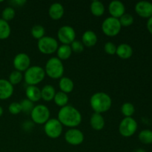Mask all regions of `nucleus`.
<instances>
[{"label":"nucleus","mask_w":152,"mask_h":152,"mask_svg":"<svg viewBox=\"0 0 152 152\" xmlns=\"http://www.w3.org/2000/svg\"><path fill=\"white\" fill-rule=\"evenodd\" d=\"M90 105L94 113H104L111 108L112 99L108 94L105 92H97L94 94L90 99Z\"/></svg>","instance_id":"obj_2"},{"label":"nucleus","mask_w":152,"mask_h":152,"mask_svg":"<svg viewBox=\"0 0 152 152\" xmlns=\"http://www.w3.org/2000/svg\"><path fill=\"white\" fill-rule=\"evenodd\" d=\"M116 54L123 59H128L132 56L133 54V49H132V46L126 44V43H123L120 44L117 47V51H116Z\"/></svg>","instance_id":"obj_20"},{"label":"nucleus","mask_w":152,"mask_h":152,"mask_svg":"<svg viewBox=\"0 0 152 152\" xmlns=\"http://www.w3.org/2000/svg\"><path fill=\"white\" fill-rule=\"evenodd\" d=\"M19 103H20L21 107H22V111H23L26 114H31V111H33L34 108V102H31V100L26 98V99H24L23 100L21 101Z\"/></svg>","instance_id":"obj_31"},{"label":"nucleus","mask_w":152,"mask_h":152,"mask_svg":"<svg viewBox=\"0 0 152 152\" xmlns=\"http://www.w3.org/2000/svg\"><path fill=\"white\" fill-rule=\"evenodd\" d=\"M13 2L19 6H23L24 4L26 3V1H25V0H22V1H13Z\"/></svg>","instance_id":"obj_38"},{"label":"nucleus","mask_w":152,"mask_h":152,"mask_svg":"<svg viewBox=\"0 0 152 152\" xmlns=\"http://www.w3.org/2000/svg\"><path fill=\"white\" fill-rule=\"evenodd\" d=\"M50 110L46 105L40 104L34 106L31 113V117L34 124L45 125L50 120Z\"/></svg>","instance_id":"obj_5"},{"label":"nucleus","mask_w":152,"mask_h":152,"mask_svg":"<svg viewBox=\"0 0 152 152\" xmlns=\"http://www.w3.org/2000/svg\"><path fill=\"white\" fill-rule=\"evenodd\" d=\"M65 140L71 145H80L84 141V134L80 129H70L65 134Z\"/></svg>","instance_id":"obj_11"},{"label":"nucleus","mask_w":152,"mask_h":152,"mask_svg":"<svg viewBox=\"0 0 152 152\" xmlns=\"http://www.w3.org/2000/svg\"><path fill=\"white\" fill-rule=\"evenodd\" d=\"M108 12L111 17L120 19L126 12V7L122 1L118 0H114L111 1L108 5Z\"/></svg>","instance_id":"obj_14"},{"label":"nucleus","mask_w":152,"mask_h":152,"mask_svg":"<svg viewBox=\"0 0 152 152\" xmlns=\"http://www.w3.org/2000/svg\"><path fill=\"white\" fill-rule=\"evenodd\" d=\"M13 64L16 71L25 72L31 67V59L27 53H19L15 56Z\"/></svg>","instance_id":"obj_12"},{"label":"nucleus","mask_w":152,"mask_h":152,"mask_svg":"<svg viewBox=\"0 0 152 152\" xmlns=\"http://www.w3.org/2000/svg\"><path fill=\"white\" fill-rule=\"evenodd\" d=\"M138 125L132 117H125L119 125V132L124 137H130L136 133Z\"/></svg>","instance_id":"obj_9"},{"label":"nucleus","mask_w":152,"mask_h":152,"mask_svg":"<svg viewBox=\"0 0 152 152\" xmlns=\"http://www.w3.org/2000/svg\"><path fill=\"white\" fill-rule=\"evenodd\" d=\"M13 86L7 80H0V99H7L13 95Z\"/></svg>","instance_id":"obj_15"},{"label":"nucleus","mask_w":152,"mask_h":152,"mask_svg":"<svg viewBox=\"0 0 152 152\" xmlns=\"http://www.w3.org/2000/svg\"><path fill=\"white\" fill-rule=\"evenodd\" d=\"M105 119L101 114L94 113L90 119V125L95 131H101L105 127Z\"/></svg>","instance_id":"obj_18"},{"label":"nucleus","mask_w":152,"mask_h":152,"mask_svg":"<svg viewBox=\"0 0 152 152\" xmlns=\"http://www.w3.org/2000/svg\"><path fill=\"white\" fill-rule=\"evenodd\" d=\"M104 50L107 54L114 55L116 54V51H117V46L114 43L111 42H108L104 45Z\"/></svg>","instance_id":"obj_36"},{"label":"nucleus","mask_w":152,"mask_h":152,"mask_svg":"<svg viewBox=\"0 0 152 152\" xmlns=\"http://www.w3.org/2000/svg\"><path fill=\"white\" fill-rule=\"evenodd\" d=\"M135 12L142 18L149 19L152 16V3L147 1H140L135 5Z\"/></svg>","instance_id":"obj_13"},{"label":"nucleus","mask_w":152,"mask_h":152,"mask_svg":"<svg viewBox=\"0 0 152 152\" xmlns=\"http://www.w3.org/2000/svg\"><path fill=\"white\" fill-rule=\"evenodd\" d=\"M64 65L62 62L57 57H51L45 64V74L53 80H58L63 77Z\"/></svg>","instance_id":"obj_3"},{"label":"nucleus","mask_w":152,"mask_h":152,"mask_svg":"<svg viewBox=\"0 0 152 152\" xmlns=\"http://www.w3.org/2000/svg\"><path fill=\"white\" fill-rule=\"evenodd\" d=\"M147 29L149 31V33L152 34V16L148 19V22H147Z\"/></svg>","instance_id":"obj_37"},{"label":"nucleus","mask_w":152,"mask_h":152,"mask_svg":"<svg viewBox=\"0 0 152 152\" xmlns=\"http://www.w3.org/2000/svg\"><path fill=\"white\" fill-rule=\"evenodd\" d=\"M57 37L62 45H70L76 39L75 30L69 25H64L58 30Z\"/></svg>","instance_id":"obj_10"},{"label":"nucleus","mask_w":152,"mask_h":152,"mask_svg":"<svg viewBox=\"0 0 152 152\" xmlns=\"http://www.w3.org/2000/svg\"><path fill=\"white\" fill-rule=\"evenodd\" d=\"M3 114V108H1V106H0V117L2 116Z\"/></svg>","instance_id":"obj_40"},{"label":"nucleus","mask_w":152,"mask_h":152,"mask_svg":"<svg viewBox=\"0 0 152 152\" xmlns=\"http://www.w3.org/2000/svg\"><path fill=\"white\" fill-rule=\"evenodd\" d=\"M23 78L24 77L22 73L15 70V71H12L10 75H9L8 81L10 82L12 86H15V85L19 84L22 81Z\"/></svg>","instance_id":"obj_30"},{"label":"nucleus","mask_w":152,"mask_h":152,"mask_svg":"<svg viewBox=\"0 0 152 152\" xmlns=\"http://www.w3.org/2000/svg\"><path fill=\"white\" fill-rule=\"evenodd\" d=\"M140 141L145 145H149L152 143V131L149 129H145L140 132L138 136Z\"/></svg>","instance_id":"obj_27"},{"label":"nucleus","mask_w":152,"mask_h":152,"mask_svg":"<svg viewBox=\"0 0 152 152\" xmlns=\"http://www.w3.org/2000/svg\"><path fill=\"white\" fill-rule=\"evenodd\" d=\"M122 27H129L134 23V17L132 15L125 13L119 19Z\"/></svg>","instance_id":"obj_33"},{"label":"nucleus","mask_w":152,"mask_h":152,"mask_svg":"<svg viewBox=\"0 0 152 152\" xmlns=\"http://www.w3.org/2000/svg\"><path fill=\"white\" fill-rule=\"evenodd\" d=\"M134 112V105L131 102H125L121 106V113L125 117H132Z\"/></svg>","instance_id":"obj_29"},{"label":"nucleus","mask_w":152,"mask_h":152,"mask_svg":"<svg viewBox=\"0 0 152 152\" xmlns=\"http://www.w3.org/2000/svg\"><path fill=\"white\" fill-rule=\"evenodd\" d=\"M57 119L62 126L74 129L82 123V114L74 106L67 105L59 109Z\"/></svg>","instance_id":"obj_1"},{"label":"nucleus","mask_w":152,"mask_h":152,"mask_svg":"<svg viewBox=\"0 0 152 152\" xmlns=\"http://www.w3.org/2000/svg\"><path fill=\"white\" fill-rule=\"evenodd\" d=\"M59 87L60 89V91L65 94H69L73 91L74 88V83L70 78L66 77H62L59 79Z\"/></svg>","instance_id":"obj_21"},{"label":"nucleus","mask_w":152,"mask_h":152,"mask_svg":"<svg viewBox=\"0 0 152 152\" xmlns=\"http://www.w3.org/2000/svg\"><path fill=\"white\" fill-rule=\"evenodd\" d=\"M63 130V126L56 118H50L44 125V132L50 139H57L61 136Z\"/></svg>","instance_id":"obj_8"},{"label":"nucleus","mask_w":152,"mask_h":152,"mask_svg":"<svg viewBox=\"0 0 152 152\" xmlns=\"http://www.w3.org/2000/svg\"><path fill=\"white\" fill-rule=\"evenodd\" d=\"M45 71L40 66H31L25 71L24 80L28 86H35L39 84L45 77Z\"/></svg>","instance_id":"obj_4"},{"label":"nucleus","mask_w":152,"mask_h":152,"mask_svg":"<svg viewBox=\"0 0 152 152\" xmlns=\"http://www.w3.org/2000/svg\"><path fill=\"white\" fill-rule=\"evenodd\" d=\"M11 33V29L8 22L0 19V39H6Z\"/></svg>","instance_id":"obj_26"},{"label":"nucleus","mask_w":152,"mask_h":152,"mask_svg":"<svg viewBox=\"0 0 152 152\" xmlns=\"http://www.w3.org/2000/svg\"><path fill=\"white\" fill-rule=\"evenodd\" d=\"M8 111L9 112L13 115H17V114H20L22 112V107L19 102H13L10 104L8 106Z\"/></svg>","instance_id":"obj_35"},{"label":"nucleus","mask_w":152,"mask_h":152,"mask_svg":"<svg viewBox=\"0 0 152 152\" xmlns=\"http://www.w3.org/2000/svg\"><path fill=\"white\" fill-rule=\"evenodd\" d=\"M56 91L50 85H46L41 89V98L46 102H50L53 100Z\"/></svg>","instance_id":"obj_22"},{"label":"nucleus","mask_w":152,"mask_h":152,"mask_svg":"<svg viewBox=\"0 0 152 152\" xmlns=\"http://www.w3.org/2000/svg\"><path fill=\"white\" fill-rule=\"evenodd\" d=\"M68 100H69V97H68V94L62 91H59L56 93L54 98H53V101H54L55 104L57 106L61 107V108L68 105Z\"/></svg>","instance_id":"obj_25"},{"label":"nucleus","mask_w":152,"mask_h":152,"mask_svg":"<svg viewBox=\"0 0 152 152\" xmlns=\"http://www.w3.org/2000/svg\"><path fill=\"white\" fill-rule=\"evenodd\" d=\"M31 35L36 39L39 40L40 39L43 38L45 34V29L43 26L40 25H34L32 28H31Z\"/></svg>","instance_id":"obj_28"},{"label":"nucleus","mask_w":152,"mask_h":152,"mask_svg":"<svg viewBox=\"0 0 152 152\" xmlns=\"http://www.w3.org/2000/svg\"><path fill=\"white\" fill-rule=\"evenodd\" d=\"M135 152H146L145 151L144 149H142V148H138V149H137Z\"/></svg>","instance_id":"obj_39"},{"label":"nucleus","mask_w":152,"mask_h":152,"mask_svg":"<svg viewBox=\"0 0 152 152\" xmlns=\"http://www.w3.org/2000/svg\"><path fill=\"white\" fill-rule=\"evenodd\" d=\"M65 10L62 4L55 2L50 6L48 10V14L50 19L53 20H59L63 16Z\"/></svg>","instance_id":"obj_16"},{"label":"nucleus","mask_w":152,"mask_h":152,"mask_svg":"<svg viewBox=\"0 0 152 152\" xmlns=\"http://www.w3.org/2000/svg\"><path fill=\"white\" fill-rule=\"evenodd\" d=\"M37 48L43 54L50 55L55 53L59 48L58 42L56 39L50 37H45L38 40Z\"/></svg>","instance_id":"obj_7"},{"label":"nucleus","mask_w":152,"mask_h":152,"mask_svg":"<svg viewBox=\"0 0 152 152\" xmlns=\"http://www.w3.org/2000/svg\"><path fill=\"white\" fill-rule=\"evenodd\" d=\"M97 36L94 31H86L82 37V42L83 45L88 48L94 47L97 42Z\"/></svg>","instance_id":"obj_19"},{"label":"nucleus","mask_w":152,"mask_h":152,"mask_svg":"<svg viewBox=\"0 0 152 152\" xmlns=\"http://www.w3.org/2000/svg\"><path fill=\"white\" fill-rule=\"evenodd\" d=\"M91 12L95 16H101L105 13V6L99 1H93L91 4Z\"/></svg>","instance_id":"obj_24"},{"label":"nucleus","mask_w":152,"mask_h":152,"mask_svg":"<svg viewBox=\"0 0 152 152\" xmlns=\"http://www.w3.org/2000/svg\"><path fill=\"white\" fill-rule=\"evenodd\" d=\"M71 48L72 52H74L76 53H80L84 50V47L83 42L80 40H74L71 44Z\"/></svg>","instance_id":"obj_34"},{"label":"nucleus","mask_w":152,"mask_h":152,"mask_svg":"<svg viewBox=\"0 0 152 152\" xmlns=\"http://www.w3.org/2000/svg\"><path fill=\"white\" fill-rule=\"evenodd\" d=\"M25 95L27 99L31 102H37L39 101L41 98V89L35 86H28L25 90Z\"/></svg>","instance_id":"obj_17"},{"label":"nucleus","mask_w":152,"mask_h":152,"mask_svg":"<svg viewBox=\"0 0 152 152\" xmlns=\"http://www.w3.org/2000/svg\"><path fill=\"white\" fill-rule=\"evenodd\" d=\"M71 54H72V50H71V46L68 45H62L58 48L57 50H56L57 58L61 61L69 59Z\"/></svg>","instance_id":"obj_23"},{"label":"nucleus","mask_w":152,"mask_h":152,"mask_svg":"<svg viewBox=\"0 0 152 152\" xmlns=\"http://www.w3.org/2000/svg\"><path fill=\"white\" fill-rule=\"evenodd\" d=\"M16 16V11L12 7H7L2 10L1 16H2L3 20L8 22L12 20Z\"/></svg>","instance_id":"obj_32"},{"label":"nucleus","mask_w":152,"mask_h":152,"mask_svg":"<svg viewBox=\"0 0 152 152\" xmlns=\"http://www.w3.org/2000/svg\"><path fill=\"white\" fill-rule=\"evenodd\" d=\"M122 26L119 19L109 17L106 18L102 24V31L105 36L109 37H116L121 31Z\"/></svg>","instance_id":"obj_6"}]
</instances>
